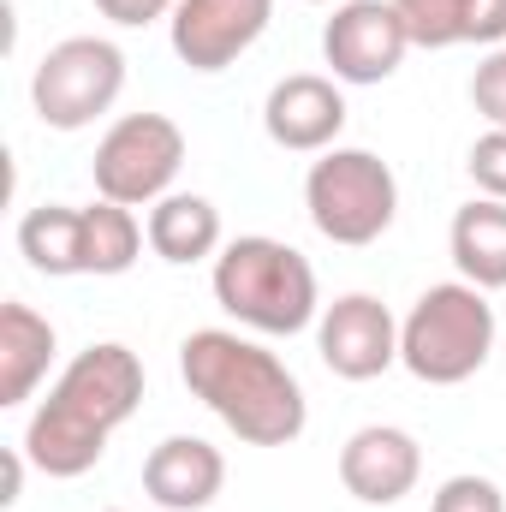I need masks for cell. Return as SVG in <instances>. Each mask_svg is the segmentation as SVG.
Here are the masks:
<instances>
[{"label": "cell", "instance_id": "8fae6325", "mask_svg": "<svg viewBox=\"0 0 506 512\" xmlns=\"http://www.w3.org/2000/svg\"><path fill=\"white\" fill-rule=\"evenodd\" d=\"M262 131L274 149H292V155H322L340 143L346 131V90L340 78H322V72H292L268 90L262 102Z\"/></svg>", "mask_w": 506, "mask_h": 512}, {"label": "cell", "instance_id": "6da1fadb", "mask_svg": "<svg viewBox=\"0 0 506 512\" xmlns=\"http://www.w3.org/2000/svg\"><path fill=\"white\" fill-rule=\"evenodd\" d=\"M137 405H143V358L120 340H96L60 370L48 399L30 411L18 447L42 477L72 483L102 465L114 429H126Z\"/></svg>", "mask_w": 506, "mask_h": 512}, {"label": "cell", "instance_id": "30bf717a", "mask_svg": "<svg viewBox=\"0 0 506 512\" xmlns=\"http://www.w3.org/2000/svg\"><path fill=\"white\" fill-rule=\"evenodd\" d=\"M274 24V0H179L167 18L173 54L191 72H227Z\"/></svg>", "mask_w": 506, "mask_h": 512}, {"label": "cell", "instance_id": "ba28073f", "mask_svg": "<svg viewBox=\"0 0 506 512\" xmlns=\"http://www.w3.org/2000/svg\"><path fill=\"white\" fill-rule=\"evenodd\" d=\"M411 54V30L393 0H340L322 24V60L340 84H387Z\"/></svg>", "mask_w": 506, "mask_h": 512}, {"label": "cell", "instance_id": "44dd1931", "mask_svg": "<svg viewBox=\"0 0 506 512\" xmlns=\"http://www.w3.org/2000/svg\"><path fill=\"white\" fill-rule=\"evenodd\" d=\"M471 108L495 131H506V48H489L477 60V72H471Z\"/></svg>", "mask_w": 506, "mask_h": 512}, {"label": "cell", "instance_id": "5bb4252c", "mask_svg": "<svg viewBox=\"0 0 506 512\" xmlns=\"http://www.w3.org/2000/svg\"><path fill=\"white\" fill-rule=\"evenodd\" d=\"M54 352H60L54 322H48L42 310L18 304V298H6V304H0V405H6V411L24 405V399L42 387Z\"/></svg>", "mask_w": 506, "mask_h": 512}, {"label": "cell", "instance_id": "e0dca14e", "mask_svg": "<svg viewBox=\"0 0 506 512\" xmlns=\"http://www.w3.org/2000/svg\"><path fill=\"white\" fill-rule=\"evenodd\" d=\"M18 256L48 274V280H72L84 274V209L72 203H42L18 221Z\"/></svg>", "mask_w": 506, "mask_h": 512}, {"label": "cell", "instance_id": "7a4b0ae2", "mask_svg": "<svg viewBox=\"0 0 506 512\" xmlns=\"http://www.w3.org/2000/svg\"><path fill=\"white\" fill-rule=\"evenodd\" d=\"M185 387L245 441V447H292L310 423L304 382L245 334L233 328H197L179 346Z\"/></svg>", "mask_w": 506, "mask_h": 512}, {"label": "cell", "instance_id": "ac0fdd59", "mask_svg": "<svg viewBox=\"0 0 506 512\" xmlns=\"http://www.w3.org/2000/svg\"><path fill=\"white\" fill-rule=\"evenodd\" d=\"M143 239L149 233L137 227V215L126 203H108V197L84 203V274H96V280L126 274L131 262L143 256Z\"/></svg>", "mask_w": 506, "mask_h": 512}, {"label": "cell", "instance_id": "5b68a950", "mask_svg": "<svg viewBox=\"0 0 506 512\" xmlns=\"http://www.w3.org/2000/svg\"><path fill=\"white\" fill-rule=\"evenodd\" d=\"M304 209H310V227L328 245L364 251V245H376L381 233L393 227V215H399V179H393V167L381 161L376 149L334 143L304 173Z\"/></svg>", "mask_w": 506, "mask_h": 512}, {"label": "cell", "instance_id": "ffe728a7", "mask_svg": "<svg viewBox=\"0 0 506 512\" xmlns=\"http://www.w3.org/2000/svg\"><path fill=\"white\" fill-rule=\"evenodd\" d=\"M429 512H506V495L495 477H477V471H459L435 489Z\"/></svg>", "mask_w": 506, "mask_h": 512}, {"label": "cell", "instance_id": "4fadbf2b", "mask_svg": "<svg viewBox=\"0 0 506 512\" xmlns=\"http://www.w3.org/2000/svg\"><path fill=\"white\" fill-rule=\"evenodd\" d=\"M227 483V459L203 435H167L143 459V495L161 512H203Z\"/></svg>", "mask_w": 506, "mask_h": 512}, {"label": "cell", "instance_id": "3957f363", "mask_svg": "<svg viewBox=\"0 0 506 512\" xmlns=\"http://www.w3.org/2000/svg\"><path fill=\"white\" fill-rule=\"evenodd\" d=\"M209 286H215V304L251 334H274V340L304 334L322 316L310 256L292 251L286 239H268V233H245V239L221 245Z\"/></svg>", "mask_w": 506, "mask_h": 512}, {"label": "cell", "instance_id": "2e32d148", "mask_svg": "<svg viewBox=\"0 0 506 512\" xmlns=\"http://www.w3.org/2000/svg\"><path fill=\"white\" fill-rule=\"evenodd\" d=\"M447 251H453L459 280H471L483 292H506V203L471 197L465 209H453Z\"/></svg>", "mask_w": 506, "mask_h": 512}, {"label": "cell", "instance_id": "8992f818", "mask_svg": "<svg viewBox=\"0 0 506 512\" xmlns=\"http://www.w3.org/2000/svg\"><path fill=\"white\" fill-rule=\"evenodd\" d=\"M126 90V54L108 36H66L30 72V108L48 131L96 126Z\"/></svg>", "mask_w": 506, "mask_h": 512}, {"label": "cell", "instance_id": "277c9868", "mask_svg": "<svg viewBox=\"0 0 506 512\" xmlns=\"http://www.w3.org/2000/svg\"><path fill=\"white\" fill-rule=\"evenodd\" d=\"M495 304L471 280L429 286L399 316V364L423 387H459L495 358Z\"/></svg>", "mask_w": 506, "mask_h": 512}, {"label": "cell", "instance_id": "9a60e30c", "mask_svg": "<svg viewBox=\"0 0 506 512\" xmlns=\"http://www.w3.org/2000/svg\"><path fill=\"white\" fill-rule=\"evenodd\" d=\"M143 233H149V251L161 256V262L191 268L203 256H221V209L209 197H197V191H167L149 209Z\"/></svg>", "mask_w": 506, "mask_h": 512}, {"label": "cell", "instance_id": "d6986e66", "mask_svg": "<svg viewBox=\"0 0 506 512\" xmlns=\"http://www.w3.org/2000/svg\"><path fill=\"white\" fill-rule=\"evenodd\" d=\"M411 48H459L471 42V0H393Z\"/></svg>", "mask_w": 506, "mask_h": 512}, {"label": "cell", "instance_id": "52a82bcc", "mask_svg": "<svg viewBox=\"0 0 506 512\" xmlns=\"http://www.w3.org/2000/svg\"><path fill=\"white\" fill-rule=\"evenodd\" d=\"M185 167V131L167 114H120L96 143V197L126 203V209H155Z\"/></svg>", "mask_w": 506, "mask_h": 512}, {"label": "cell", "instance_id": "9c48e42d", "mask_svg": "<svg viewBox=\"0 0 506 512\" xmlns=\"http://www.w3.org/2000/svg\"><path fill=\"white\" fill-rule=\"evenodd\" d=\"M316 352L340 382H376L399 364V316L376 292H346L316 316Z\"/></svg>", "mask_w": 506, "mask_h": 512}, {"label": "cell", "instance_id": "cb8c5ba5", "mask_svg": "<svg viewBox=\"0 0 506 512\" xmlns=\"http://www.w3.org/2000/svg\"><path fill=\"white\" fill-rule=\"evenodd\" d=\"M310 6H328V0H310Z\"/></svg>", "mask_w": 506, "mask_h": 512}, {"label": "cell", "instance_id": "603a6c76", "mask_svg": "<svg viewBox=\"0 0 506 512\" xmlns=\"http://www.w3.org/2000/svg\"><path fill=\"white\" fill-rule=\"evenodd\" d=\"M108 24H120V30H143V24H155V18H173V6L179 0H90Z\"/></svg>", "mask_w": 506, "mask_h": 512}, {"label": "cell", "instance_id": "7402d4cb", "mask_svg": "<svg viewBox=\"0 0 506 512\" xmlns=\"http://www.w3.org/2000/svg\"><path fill=\"white\" fill-rule=\"evenodd\" d=\"M465 173H471V185H477L483 197L506 203V131L489 126L477 143H471V155H465Z\"/></svg>", "mask_w": 506, "mask_h": 512}, {"label": "cell", "instance_id": "7c38bea8", "mask_svg": "<svg viewBox=\"0 0 506 512\" xmlns=\"http://www.w3.org/2000/svg\"><path fill=\"white\" fill-rule=\"evenodd\" d=\"M423 477V447L399 423H364L340 447V483L364 507H399Z\"/></svg>", "mask_w": 506, "mask_h": 512}]
</instances>
